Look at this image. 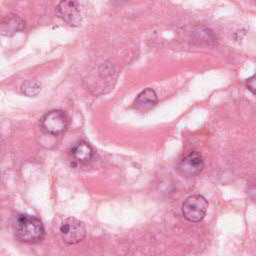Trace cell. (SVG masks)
<instances>
[{
  "instance_id": "obj_1",
  "label": "cell",
  "mask_w": 256,
  "mask_h": 256,
  "mask_svg": "<svg viewBox=\"0 0 256 256\" xmlns=\"http://www.w3.org/2000/svg\"><path fill=\"white\" fill-rule=\"evenodd\" d=\"M14 231L16 238L26 244L39 243L45 236L42 221L30 214H20L17 216Z\"/></svg>"
},
{
  "instance_id": "obj_2",
  "label": "cell",
  "mask_w": 256,
  "mask_h": 256,
  "mask_svg": "<svg viewBox=\"0 0 256 256\" xmlns=\"http://www.w3.org/2000/svg\"><path fill=\"white\" fill-rule=\"evenodd\" d=\"M208 202L200 194L187 197L182 204V214L190 222H200L206 215Z\"/></svg>"
},
{
  "instance_id": "obj_3",
  "label": "cell",
  "mask_w": 256,
  "mask_h": 256,
  "mask_svg": "<svg viewBox=\"0 0 256 256\" xmlns=\"http://www.w3.org/2000/svg\"><path fill=\"white\" fill-rule=\"evenodd\" d=\"M60 234L65 243L73 245L81 242L85 238L86 228L80 220L74 217H68L60 226Z\"/></svg>"
},
{
  "instance_id": "obj_4",
  "label": "cell",
  "mask_w": 256,
  "mask_h": 256,
  "mask_svg": "<svg viewBox=\"0 0 256 256\" xmlns=\"http://www.w3.org/2000/svg\"><path fill=\"white\" fill-rule=\"evenodd\" d=\"M40 125L45 133L59 135L67 129L68 118L64 111L52 110L42 117Z\"/></svg>"
},
{
  "instance_id": "obj_5",
  "label": "cell",
  "mask_w": 256,
  "mask_h": 256,
  "mask_svg": "<svg viewBox=\"0 0 256 256\" xmlns=\"http://www.w3.org/2000/svg\"><path fill=\"white\" fill-rule=\"evenodd\" d=\"M204 168V160L202 155L193 151L186 155L178 164V172L185 177H193L201 173Z\"/></svg>"
},
{
  "instance_id": "obj_6",
  "label": "cell",
  "mask_w": 256,
  "mask_h": 256,
  "mask_svg": "<svg viewBox=\"0 0 256 256\" xmlns=\"http://www.w3.org/2000/svg\"><path fill=\"white\" fill-rule=\"evenodd\" d=\"M57 14L71 26H78L81 23L80 8L75 1H61L57 8Z\"/></svg>"
},
{
  "instance_id": "obj_7",
  "label": "cell",
  "mask_w": 256,
  "mask_h": 256,
  "mask_svg": "<svg viewBox=\"0 0 256 256\" xmlns=\"http://www.w3.org/2000/svg\"><path fill=\"white\" fill-rule=\"evenodd\" d=\"M25 27V21L17 14L9 13L2 17L0 22V31L3 36H12Z\"/></svg>"
},
{
  "instance_id": "obj_8",
  "label": "cell",
  "mask_w": 256,
  "mask_h": 256,
  "mask_svg": "<svg viewBox=\"0 0 256 256\" xmlns=\"http://www.w3.org/2000/svg\"><path fill=\"white\" fill-rule=\"evenodd\" d=\"M157 104V94L152 88H146L140 92L134 103L133 108L139 112L145 113L153 109Z\"/></svg>"
},
{
  "instance_id": "obj_9",
  "label": "cell",
  "mask_w": 256,
  "mask_h": 256,
  "mask_svg": "<svg viewBox=\"0 0 256 256\" xmlns=\"http://www.w3.org/2000/svg\"><path fill=\"white\" fill-rule=\"evenodd\" d=\"M71 155L76 162L84 164V163H88L92 159L94 155V151L87 142L81 141L72 148Z\"/></svg>"
},
{
  "instance_id": "obj_10",
  "label": "cell",
  "mask_w": 256,
  "mask_h": 256,
  "mask_svg": "<svg viewBox=\"0 0 256 256\" xmlns=\"http://www.w3.org/2000/svg\"><path fill=\"white\" fill-rule=\"evenodd\" d=\"M40 89H41V84L36 80H27L21 86L22 92L29 97L37 95L40 92Z\"/></svg>"
},
{
  "instance_id": "obj_11",
  "label": "cell",
  "mask_w": 256,
  "mask_h": 256,
  "mask_svg": "<svg viewBox=\"0 0 256 256\" xmlns=\"http://www.w3.org/2000/svg\"><path fill=\"white\" fill-rule=\"evenodd\" d=\"M246 87H247L254 95H256V71H255V73H254L250 78L247 79V81H246Z\"/></svg>"
}]
</instances>
